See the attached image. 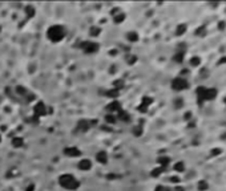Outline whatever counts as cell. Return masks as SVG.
Returning <instances> with one entry per match:
<instances>
[{
    "instance_id": "cell-24",
    "label": "cell",
    "mask_w": 226,
    "mask_h": 191,
    "mask_svg": "<svg viewBox=\"0 0 226 191\" xmlns=\"http://www.w3.org/2000/svg\"><path fill=\"white\" fill-rule=\"evenodd\" d=\"M170 182H172V183H180V178L178 177H172V178H170Z\"/></svg>"
},
{
    "instance_id": "cell-11",
    "label": "cell",
    "mask_w": 226,
    "mask_h": 191,
    "mask_svg": "<svg viewBox=\"0 0 226 191\" xmlns=\"http://www.w3.org/2000/svg\"><path fill=\"white\" fill-rule=\"evenodd\" d=\"M186 29H188V25L186 24H180L176 28V34L177 36H182V34L186 32Z\"/></svg>"
},
{
    "instance_id": "cell-30",
    "label": "cell",
    "mask_w": 226,
    "mask_h": 191,
    "mask_svg": "<svg viewBox=\"0 0 226 191\" xmlns=\"http://www.w3.org/2000/svg\"><path fill=\"white\" fill-rule=\"evenodd\" d=\"M164 191H169V190H168V188H165V190H164Z\"/></svg>"
},
{
    "instance_id": "cell-6",
    "label": "cell",
    "mask_w": 226,
    "mask_h": 191,
    "mask_svg": "<svg viewBox=\"0 0 226 191\" xmlns=\"http://www.w3.org/2000/svg\"><path fill=\"white\" fill-rule=\"evenodd\" d=\"M91 166H92V163H91V161H88V159H82V161H80L79 162V169L82 170V171L89 170L91 169Z\"/></svg>"
},
{
    "instance_id": "cell-21",
    "label": "cell",
    "mask_w": 226,
    "mask_h": 191,
    "mask_svg": "<svg viewBox=\"0 0 226 191\" xmlns=\"http://www.w3.org/2000/svg\"><path fill=\"white\" fill-rule=\"evenodd\" d=\"M217 27H218V29H220V31H223V29L226 28V23L222 20V21L218 23V25H217Z\"/></svg>"
},
{
    "instance_id": "cell-29",
    "label": "cell",
    "mask_w": 226,
    "mask_h": 191,
    "mask_svg": "<svg viewBox=\"0 0 226 191\" xmlns=\"http://www.w3.org/2000/svg\"><path fill=\"white\" fill-rule=\"evenodd\" d=\"M174 191H185V190H184V187H176Z\"/></svg>"
},
{
    "instance_id": "cell-14",
    "label": "cell",
    "mask_w": 226,
    "mask_h": 191,
    "mask_svg": "<svg viewBox=\"0 0 226 191\" xmlns=\"http://www.w3.org/2000/svg\"><path fill=\"white\" fill-rule=\"evenodd\" d=\"M173 170L176 172H184L185 171V165H184V162H177L174 166H173Z\"/></svg>"
},
{
    "instance_id": "cell-3",
    "label": "cell",
    "mask_w": 226,
    "mask_h": 191,
    "mask_svg": "<svg viewBox=\"0 0 226 191\" xmlns=\"http://www.w3.org/2000/svg\"><path fill=\"white\" fill-rule=\"evenodd\" d=\"M189 88V82L186 81L184 77H176V79L172 81V89L176 92H181V90H185V89Z\"/></svg>"
},
{
    "instance_id": "cell-2",
    "label": "cell",
    "mask_w": 226,
    "mask_h": 191,
    "mask_svg": "<svg viewBox=\"0 0 226 191\" xmlns=\"http://www.w3.org/2000/svg\"><path fill=\"white\" fill-rule=\"evenodd\" d=\"M64 36H65V32H64L63 27H60V25H53V27H51L48 29V37L55 43L63 40Z\"/></svg>"
},
{
    "instance_id": "cell-27",
    "label": "cell",
    "mask_w": 226,
    "mask_h": 191,
    "mask_svg": "<svg viewBox=\"0 0 226 191\" xmlns=\"http://www.w3.org/2000/svg\"><path fill=\"white\" fill-rule=\"evenodd\" d=\"M107 121H108V122H114V121H116V118H113L112 114H109V116H107Z\"/></svg>"
},
{
    "instance_id": "cell-18",
    "label": "cell",
    "mask_w": 226,
    "mask_h": 191,
    "mask_svg": "<svg viewBox=\"0 0 226 191\" xmlns=\"http://www.w3.org/2000/svg\"><path fill=\"white\" fill-rule=\"evenodd\" d=\"M221 153H222V151H221V149H218V147H214V149H211L210 155H211V157H217V155H220Z\"/></svg>"
},
{
    "instance_id": "cell-23",
    "label": "cell",
    "mask_w": 226,
    "mask_h": 191,
    "mask_svg": "<svg viewBox=\"0 0 226 191\" xmlns=\"http://www.w3.org/2000/svg\"><path fill=\"white\" fill-rule=\"evenodd\" d=\"M117 94H119V90H112V92H108V96H109V97H116Z\"/></svg>"
},
{
    "instance_id": "cell-17",
    "label": "cell",
    "mask_w": 226,
    "mask_h": 191,
    "mask_svg": "<svg viewBox=\"0 0 226 191\" xmlns=\"http://www.w3.org/2000/svg\"><path fill=\"white\" fill-rule=\"evenodd\" d=\"M162 171H164V167H157V169H154L152 171V177H158Z\"/></svg>"
},
{
    "instance_id": "cell-13",
    "label": "cell",
    "mask_w": 226,
    "mask_h": 191,
    "mask_svg": "<svg viewBox=\"0 0 226 191\" xmlns=\"http://www.w3.org/2000/svg\"><path fill=\"white\" fill-rule=\"evenodd\" d=\"M184 57H185V50H178V52L174 54V61L182 63V61H184Z\"/></svg>"
},
{
    "instance_id": "cell-15",
    "label": "cell",
    "mask_w": 226,
    "mask_h": 191,
    "mask_svg": "<svg viewBox=\"0 0 226 191\" xmlns=\"http://www.w3.org/2000/svg\"><path fill=\"white\" fill-rule=\"evenodd\" d=\"M169 162H170V159L168 157H161V158H158V163H160L161 167H164V169H165V167L169 165Z\"/></svg>"
},
{
    "instance_id": "cell-25",
    "label": "cell",
    "mask_w": 226,
    "mask_h": 191,
    "mask_svg": "<svg viewBox=\"0 0 226 191\" xmlns=\"http://www.w3.org/2000/svg\"><path fill=\"white\" fill-rule=\"evenodd\" d=\"M174 103H176V108H181V106H182V103H184V102H182L181 98H178V100H176V102H174Z\"/></svg>"
},
{
    "instance_id": "cell-22",
    "label": "cell",
    "mask_w": 226,
    "mask_h": 191,
    "mask_svg": "<svg viewBox=\"0 0 226 191\" xmlns=\"http://www.w3.org/2000/svg\"><path fill=\"white\" fill-rule=\"evenodd\" d=\"M202 31H205V27H204V25L195 29V34H197V36H198V34H202Z\"/></svg>"
},
{
    "instance_id": "cell-9",
    "label": "cell",
    "mask_w": 226,
    "mask_h": 191,
    "mask_svg": "<svg viewBox=\"0 0 226 191\" xmlns=\"http://www.w3.org/2000/svg\"><path fill=\"white\" fill-rule=\"evenodd\" d=\"M197 188L198 191H206L209 188V183H207L205 179H201V181H198L197 183Z\"/></svg>"
},
{
    "instance_id": "cell-19",
    "label": "cell",
    "mask_w": 226,
    "mask_h": 191,
    "mask_svg": "<svg viewBox=\"0 0 226 191\" xmlns=\"http://www.w3.org/2000/svg\"><path fill=\"white\" fill-rule=\"evenodd\" d=\"M108 109H109V110H119L120 109V103L119 102H112Z\"/></svg>"
},
{
    "instance_id": "cell-20",
    "label": "cell",
    "mask_w": 226,
    "mask_h": 191,
    "mask_svg": "<svg viewBox=\"0 0 226 191\" xmlns=\"http://www.w3.org/2000/svg\"><path fill=\"white\" fill-rule=\"evenodd\" d=\"M128 39H129V40H130V41H136V40H137V39H138V36L134 33V32H130V33L128 34Z\"/></svg>"
},
{
    "instance_id": "cell-31",
    "label": "cell",
    "mask_w": 226,
    "mask_h": 191,
    "mask_svg": "<svg viewBox=\"0 0 226 191\" xmlns=\"http://www.w3.org/2000/svg\"><path fill=\"white\" fill-rule=\"evenodd\" d=\"M223 101H225V103H226V98H225V100H223Z\"/></svg>"
},
{
    "instance_id": "cell-4",
    "label": "cell",
    "mask_w": 226,
    "mask_h": 191,
    "mask_svg": "<svg viewBox=\"0 0 226 191\" xmlns=\"http://www.w3.org/2000/svg\"><path fill=\"white\" fill-rule=\"evenodd\" d=\"M216 97H217V90H216V89H214V88H206L202 100H204V102H205V101H213Z\"/></svg>"
},
{
    "instance_id": "cell-12",
    "label": "cell",
    "mask_w": 226,
    "mask_h": 191,
    "mask_svg": "<svg viewBox=\"0 0 226 191\" xmlns=\"http://www.w3.org/2000/svg\"><path fill=\"white\" fill-rule=\"evenodd\" d=\"M96 158H97V161L100 163H105L108 159V155L105 151H100V153H97V155H96Z\"/></svg>"
},
{
    "instance_id": "cell-16",
    "label": "cell",
    "mask_w": 226,
    "mask_h": 191,
    "mask_svg": "<svg viewBox=\"0 0 226 191\" xmlns=\"http://www.w3.org/2000/svg\"><path fill=\"white\" fill-rule=\"evenodd\" d=\"M12 145L15 147H20L23 145V138H20V137H16L15 139L12 141Z\"/></svg>"
},
{
    "instance_id": "cell-26",
    "label": "cell",
    "mask_w": 226,
    "mask_h": 191,
    "mask_svg": "<svg viewBox=\"0 0 226 191\" xmlns=\"http://www.w3.org/2000/svg\"><path fill=\"white\" fill-rule=\"evenodd\" d=\"M223 64H226V56L221 57V59L218 60V65H223Z\"/></svg>"
},
{
    "instance_id": "cell-8",
    "label": "cell",
    "mask_w": 226,
    "mask_h": 191,
    "mask_svg": "<svg viewBox=\"0 0 226 191\" xmlns=\"http://www.w3.org/2000/svg\"><path fill=\"white\" fill-rule=\"evenodd\" d=\"M35 113H36V116H43V114H45V106L44 103L39 102L36 106H35Z\"/></svg>"
},
{
    "instance_id": "cell-28",
    "label": "cell",
    "mask_w": 226,
    "mask_h": 191,
    "mask_svg": "<svg viewBox=\"0 0 226 191\" xmlns=\"http://www.w3.org/2000/svg\"><path fill=\"white\" fill-rule=\"evenodd\" d=\"M190 117H192V113L189 112V113H185V118L186 119H190Z\"/></svg>"
},
{
    "instance_id": "cell-7",
    "label": "cell",
    "mask_w": 226,
    "mask_h": 191,
    "mask_svg": "<svg viewBox=\"0 0 226 191\" xmlns=\"http://www.w3.org/2000/svg\"><path fill=\"white\" fill-rule=\"evenodd\" d=\"M64 153H65L67 155H69V157H77V155H80V151L77 150L76 147H68V149L64 150Z\"/></svg>"
},
{
    "instance_id": "cell-1",
    "label": "cell",
    "mask_w": 226,
    "mask_h": 191,
    "mask_svg": "<svg viewBox=\"0 0 226 191\" xmlns=\"http://www.w3.org/2000/svg\"><path fill=\"white\" fill-rule=\"evenodd\" d=\"M60 185L63 186L64 188H68V190H75V188L79 187V182L76 181L71 174H65V175H61L59 178Z\"/></svg>"
},
{
    "instance_id": "cell-5",
    "label": "cell",
    "mask_w": 226,
    "mask_h": 191,
    "mask_svg": "<svg viewBox=\"0 0 226 191\" xmlns=\"http://www.w3.org/2000/svg\"><path fill=\"white\" fill-rule=\"evenodd\" d=\"M82 48H84V50L87 52V53H93L94 50H97L98 47L94 44V43H92V41H88V43H84Z\"/></svg>"
},
{
    "instance_id": "cell-10",
    "label": "cell",
    "mask_w": 226,
    "mask_h": 191,
    "mask_svg": "<svg viewBox=\"0 0 226 191\" xmlns=\"http://www.w3.org/2000/svg\"><path fill=\"white\" fill-rule=\"evenodd\" d=\"M189 64H190V66H193V68H198V66L201 65V57L193 56L192 59H190V61H189Z\"/></svg>"
}]
</instances>
